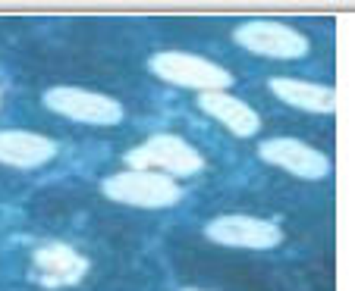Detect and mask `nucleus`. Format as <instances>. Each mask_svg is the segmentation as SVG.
I'll return each instance as SVG.
<instances>
[{
    "label": "nucleus",
    "mask_w": 355,
    "mask_h": 291,
    "mask_svg": "<svg viewBox=\"0 0 355 291\" xmlns=\"http://www.w3.org/2000/svg\"><path fill=\"white\" fill-rule=\"evenodd\" d=\"M148 69L161 82H170V85H180V88H192V91H198V94H214V91H223V88L233 85L230 69L217 66L214 60L198 57V53H182V50L155 53V57L148 60Z\"/></svg>",
    "instance_id": "nucleus-1"
},
{
    "label": "nucleus",
    "mask_w": 355,
    "mask_h": 291,
    "mask_svg": "<svg viewBox=\"0 0 355 291\" xmlns=\"http://www.w3.org/2000/svg\"><path fill=\"white\" fill-rule=\"evenodd\" d=\"M129 169H145V172H161V176H195L205 169V157L195 151L189 141L180 135H151L145 144L132 147L126 153Z\"/></svg>",
    "instance_id": "nucleus-2"
},
{
    "label": "nucleus",
    "mask_w": 355,
    "mask_h": 291,
    "mask_svg": "<svg viewBox=\"0 0 355 291\" xmlns=\"http://www.w3.org/2000/svg\"><path fill=\"white\" fill-rule=\"evenodd\" d=\"M104 198L116 200V204H129V207H170L182 198L180 185L170 176L161 172H145V169H126L107 176L101 182Z\"/></svg>",
    "instance_id": "nucleus-3"
},
{
    "label": "nucleus",
    "mask_w": 355,
    "mask_h": 291,
    "mask_svg": "<svg viewBox=\"0 0 355 291\" xmlns=\"http://www.w3.org/2000/svg\"><path fill=\"white\" fill-rule=\"evenodd\" d=\"M44 106L63 120L85 122V126H116L123 122V104L116 97L98 91H85L76 85H57L44 91Z\"/></svg>",
    "instance_id": "nucleus-4"
},
{
    "label": "nucleus",
    "mask_w": 355,
    "mask_h": 291,
    "mask_svg": "<svg viewBox=\"0 0 355 291\" xmlns=\"http://www.w3.org/2000/svg\"><path fill=\"white\" fill-rule=\"evenodd\" d=\"M233 41L248 53L258 57H270V60H302L309 53V38L302 32H295L293 26L270 19H248L242 26H236Z\"/></svg>",
    "instance_id": "nucleus-5"
},
{
    "label": "nucleus",
    "mask_w": 355,
    "mask_h": 291,
    "mask_svg": "<svg viewBox=\"0 0 355 291\" xmlns=\"http://www.w3.org/2000/svg\"><path fill=\"white\" fill-rule=\"evenodd\" d=\"M214 245L223 247H248V251H270L283 241L280 225L268 223V219H255V216H242V213H230V216H217L205 225Z\"/></svg>",
    "instance_id": "nucleus-6"
},
{
    "label": "nucleus",
    "mask_w": 355,
    "mask_h": 291,
    "mask_svg": "<svg viewBox=\"0 0 355 291\" xmlns=\"http://www.w3.org/2000/svg\"><path fill=\"white\" fill-rule=\"evenodd\" d=\"M258 157L264 163L277 166V169L289 172V176H299V179H324L330 172V160L327 153H321L318 147L305 144V141L295 138H268L258 144Z\"/></svg>",
    "instance_id": "nucleus-7"
},
{
    "label": "nucleus",
    "mask_w": 355,
    "mask_h": 291,
    "mask_svg": "<svg viewBox=\"0 0 355 291\" xmlns=\"http://www.w3.org/2000/svg\"><path fill=\"white\" fill-rule=\"evenodd\" d=\"M57 157L54 138L26 129H0V163L13 169H38Z\"/></svg>",
    "instance_id": "nucleus-8"
},
{
    "label": "nucleus",
    "mask_w": 355,
    "mask_h": 291,
    "mask_svg": "<svg viewBox=\"0 0 355 291\" xmlns=\"http://www.w3.org/2000/svg\"><path fill=\"white\" fill-rule=\"evenodd\" d=\"M198 110L208 113L211 120H217L223 129L236 135V138H252L261 129L258 113L245 104V100L233 97L227 91H214V94H198Z\"/></svg>",
    "instance_id": "nucleus-9"
},
{
    "label": "nucleus",
    "mask_w": 355,
    "mask_h": 291,
    "mask_svg": "<svg viewBox=\"0 0 355 291\" xmlns=\"http://www.w3.org/2000/svg\"><path fill=\"white\" fill-rule=\"evenodd\" d=\"M35 263V279L47 288H60V285H73L85 276L88 263L82 254H76L73 247L67 245H51V247H41L38 254L32 257Z\"/></svg>",
    "instance_id": "nucleus-10"
},
{
    "label": "nucleus",
    "mask_w": 355,
    "mask_h": 291,
    "mask_svg": "<svg viewBox=\"0 0 355 291\" xmlns=\"http://www.w3.org/2000/svg\"><path fill=\"white\" fill-rule=\"evenodd\" d=\"M270 94L280 97L283 104L295 106V110H305V113H327L336 110V94L330 85H318V82H302V79H270L268 82Z\"/></svg>",
    "instance_id": "nucleus-11"
},
{
    "label": "nucleus",
    "mask_w": 355,
    "mask_h": 291,
    "mask_svg": "<svg viewBox=\"0 0 355 291\" xmlns=\"http://www.w3.org/2000/svg\"><path fill=\"white\" fill-rule=\"evenodd\" d=\"M182 291H201V288H182Z\"/></svg>",
    "instance_id": "nucleus-12"
}]
</instances>
